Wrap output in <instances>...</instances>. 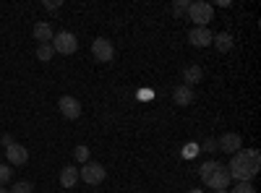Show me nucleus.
Segmentation results:
<instances>
[{"mask_svg": "<svg viewBox=\"0 0 261 193\" xmlns=\"http://www.w3.org/2000/svg\"><path fill=\"white\" fill-rule=\"evenodd\" d=\"M258 152H253V149H241V152H235L227 170H230V178L238 180V183H251L253 175L258 173Z\"/></svg>", "mask_w": 261, "mask_h": 193, "instance_id": "obj_1", "label": "nucleus"}, {"mask_svg": "<svg viewBox=\"0 0 261 193\" xmlns=\"http://www.w3.org/2000/svg\"><path fill=\"white\" fill-rule=\"evenodd\" d=\"M76 183H79V167H73V164L63 167L60 170V185L63 188H73Z\"/></svg>", "mask_w": 261, "mask_h": 193, "instance_id": "obj_12", "label": "nucleus"}, {"mask_svg": "<svg viewBox=\"0 0 261 193\" xmlns=\"http://www.w3.org/2000/svg\"><path fill=\"white\" fill-rule=\"evenodd\" d=\"M53 50L55 52H60V55H73L76 50H79V39L71 34V32H58L55 37H53Z\"/></svg>", "mask_w": 261, "mask_h": 193, "instance_id": "obj_3", "label": "nucleus"}, {"mask_svg": "<svg viewBox=\"0 0 261 193\" xmlns=\"http://www.w3.org/2000/svg\"><path fill=\"white\" fill-rule=\"evenodd\" d=\"M188 0H180V3H175V6H172V13H183V11H188Z\"/></svg>", "mask_w": 261, "mask_h": 193, "instance_id": "obj_22", "label": "nucleus"}, {"mask_svg": "<svg viewBox=\"0 0 261 193\" xmlns=\"http://www.w3.org/2000/svg\"><path fill=\"white\" fill-rule=\"evenodd\" d=\"M53 55H55V50H53V45H50V42H47V45H39V47H37V58H39L42 63H47Z\"/></svg>", "mask_w": 261, "mask_h": 193, "instance_id": "obj_16", "label": "nucleus"}, {"mask_svg": "<svg viewBox=\"0 0 261 193\" xmlns=\"http://www.w3.org/2000/svg\"><path fill=\"white\" fill-rule=\"evenodd\" d=\"M230 193H256V188H253L251 183H238Z\"/></svg>", "mask_w": 261, "mask_h": 193, "instance_id": "obj_21", "label": "nucleus"}, {"mask_svg": "<svg viewBox=\"0 0 261 193\" xmlns=\"http://www.w3.org/2000/svg\"><path fill=\"white\" fill-rule=\"evenodd\" d=\"M230 180H232V178H230V170H227L225 164H220L204 183H206L209 188H214V190H225V188L230 185Z\"/></svg>", "mask_w": 261, "mask_h": 193, "instance_id": "obj_7", "label": "nucleus"}, {"mask_svg": "<svg viewBox=\"0 0 261 193\" xmlns=\"http://www.w3.org/2000/svg\"><path fill=\"white\" fill-rule=\"evenodd\" d=\"M53 37H55V32H53V26L47 24V21H39V24L34 26V39L39 42V45H47V42H53Z\"/></svg>", "mask_w": 261, "mask_h": 193, "instance_id": "obj_11", "label": "nucleus"}, {"mask_svg": "<svg viewBox=\"0 0 261 193\" xmlns=\"http://www.w3.org/2000/svg\"><path fill=\"white\" fill-rule=\"evenodd\" d=\"M172 99H175V104H180V107H188L191 102H193V92H191V87H180L172 92Z\"/></svg>", "mask_w": 261, "mask_h": 193, "instance_id": "obj_14", "label": "nucleus"}, {"mask_svg": "<svg viewBox=\"0 0 261 193\" xmlns=\"http://www.w3.org/2000/svg\"><path fill=\"white\" fill-rule=\"evenodd\" d=\"M204 78V68L201 66H188L183 71V87H191V84H199Z\"/></svg>", "mask_w": 261, "mask_h": 193, "instance_id": "obj_13", "label": "nucleus"}, {"mask_svg": "<svg viewBox=\"0 0 261 193\" xmlns=\"http://www.w3.org/2000/svg\"><path fill=\"white\" fill-rule=\"evenodd\" d=\"M0 141H3V144H6V146H11V144H13V139H11V136H8V133H6V136H3V139H0Z\"/></svg>", "mask_w": 261, "mask_h": 193, "instance_id": "obj_25", "label": "nucleus"}, {"mask_svg": "<svg viewBox=\"0 0 261 193\" xmlns=\"http://www.w3.org/2000/svg\"><path fill=\"white\" fill-rule=\"evenodd\" d=\"M11 164H0V185H6L8 180H11Z\"/></svg>", "mask_w": 261, "mask_h": 193, "instance_id": "obj_19", "label": "nucleus"}, {"mask_svg": "<svg viewBox=\"0 0 261 193\" xmlns=\"http://www.w3.org/2000/svg\"><path fill=\"white\" fill-rule=\"evenodd\" d=\"M0 193H8V190H6V188H3V185H0Z\"/></svg>", "mask_w": 261, "mask_h": 193, "instance_id": "obj_27", "label": "nucleus"}, {"mask_svg": "<svg viewBox=\"0 0 261 193\" xmlns=\"http://www.w3.org/2000/svg\"><path fill=\"white\" fill-rule=\"evenodd\" d=\"M73 157H76V162L86 164V162H89V146H76V152H73Z\"/></svg>", "mask_w": 261, "mask_h": 193, "instance_id": "obj_18", "label": "nucleus"}, {"mask_svg": "<svg viewBox=\"0 0 261 193\" xmlns=\"http://www.w3.org/2000/svg\"><path fill=\"white\" fill-rule=\"evenodd\" d=\"M204 149H206V152H217V141L214 139H206L204 141Z\"/></svg>", "mask_w": 261, "mask_h": 193, "instance_id": "obj_23", "label": "nucleus"}, {"mask_svg": "<svg viewBox=\"0 0 261 193\" xmlns=\"http://www.w3.org/2000/svg\"><path fill=\"white\" fill-rule=\"evenodd\" d=\"M105 175H107V170H105L99 162H86V164H81V173H79V178H81L86 185H99V183L105 180Z\"/></svg>", "mask_w": 261, "mask_h": 193, "instance_id": "obj_4", "label": "nucleus"}, {"mask_svg": "<svg viewBox=\"0 0 261 193\" xmlns=\"http://www.w3.org/2000/svg\"><path fill=\"white\" fill-rule=\"evenodd\" d=\"M241 146H243V141H241V136H238V133H225V136H220V141H217V149H222L225 154L241 152Z\"/></svg>", "mask_w": 261, "mask_h": 193, "instance_id": "obj_10", "label": "nucleus"}, {"mask_svg": "<svg viewBox=\"0 0 261 193\" xmlns=\"http://www.w3.org/2000/svg\"><path fill=\"white\" fill-rule=\"evenodd\" d=\"M188 193H204L201 188H193V190H188Z\"/></svg>", "mask_w": 261, "mask_h": 193, "instance_id": "obj_26", "label": "nucleus"}, {"mask_svg": "<svg viewBox=\"0 0 261 193\" xmlns=\"http://www.w3.org/2000/svg\"><path fill=\"white\" fill-rule=\"evenodd\" d=\"M214 193H227V190H214Z\"/></svg>", "mask_w": 261, "mask_h": 193, "instance_id": "obj_28", "label": "nucleus"}, {"mask_svg": "<svg viewBox=\"0 0 261 193\" xmlns=\"http://www.w3.org/2000/svg\"><path fill=\"white\" fill-rule=\"evenodd\" d=\"M11 193H32V183L21 180V183H16V185L11 188Z\"/></svg>", "mask_w": 261, "mask_h": 193, "instance_id": "obj_20", "label": "nucleus"}, {"mask_svg": "<svg viewBox=\"0 0 261 193\" xmlns=\"http://www.w3.org/2000/svg\"><path fill=\"white\" fill-rule=\"evenodd\" d=\"M6 157H8V164H27L29 162V152H27V146H21V144H11V146H6Z\"/></svg>", "mask_w": 261, "mask_h": 193, "instance_id": "obj_9", "label": "nucleus"}, {"mask_svg": "<svg viewBox=\"0 0 261 193\" xmlns=\"http://www.w3.org/2000/svg\"><path fill=\"white\" fill-rule=\"evenodd\" d=\"M45 8H50V11L60 8V0H58V3H55V0H47V3H45Z\"/></svg>", "mask_w": 261, "mask_h": 193, "instance_id": "obj_24", "label": "nucleus"}, {"mask_svg": "<svg viewBox=\"0 0 261 193\" xmlns=\"http://www.w3.org/2000/svg\"><path fill=\"white\" fill-rule=\"evenodd\" d=\"M212 32L206 29V26H193L191 32H188V42L193 47H209L212 45Z\"/></svg>", "mask_w": 261, "mask_h": 193, "instance_id": "obj_8", "label": "nucleus"}, {"mask_svg": "<svg viewBox=\"0 0 261 193\" xmlns=\"http://www.w3.org/2000/svg\"><path fill=\"white\" fill-rule=\"evenodd\" d=\"M92 55H94L97 63H110L113 55H115L113 42H110V39H105V37H97V39L92 42Z\"/></svg>", "mask_w": 261, "mask_h": 193, "instance_id": "obj_5", "label": "nucleus"}, {"mask_svg": "<svg viewBox=\"0 0 261 193\" xmlns=\"http://www.w3.org/2000/svg\"><path fill=\"white\" fill-rule=\"evenodd\" d=\"M58 110L63 113V118L76 120V118L81 115V104H79V99H76V97H71V94H63V97L58 99Z\"/></svg>", "mask_w": 261, "mask_h": 193, "instance_id": "obj_6", "label": "nucleus"}, {"mask_svg": "<svg viewBox=\"0 0 261 193\" xmlns=\"http://www.w3.org/2000/svg\"><path fill=\"white\" fill-rule=\"evenodd\" d=\"M188 16H191V21L196 26H206L209 21L214 18V8L209 3H204V0H196V3L188 6Z\"/></svg>", "mask_w": 261, "mask_h": 193, "instance_id": "obj_2", "label": "nucleus"}, {"mask_svg": "<svg viewBox=\"0 0 261 193\" xmlns=\"http://www.w3.org/2000/svg\"><path fill=\"white\" fill-rule=\"evenodd\" d=\"M217 167H220V162H214V159H209V162H204V164H201V170H199V175H201V178L206 180V178H209V175L214 173Z\"/></svg>", "mask_w": 261, "mask_h": 193, "instance_id": "obj_17", "label": "nucleus"}, {"mask_svg": "<svg viewBox=\"0 0 261 193\" xmlns=\"http://www.w3.org/2000/svg\"><path fill=\"white\" fill-rule=\"evenodd\" d=\"M212 42H214V45H217V50H220V52H227L230 47H232V37L230 34H217V37H212Z\"/></svg>", "mask_w": 261, "mask_h": 193, "instance_id": "obj_15", "label": "nucleus"}]
</instances>
